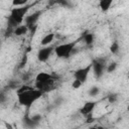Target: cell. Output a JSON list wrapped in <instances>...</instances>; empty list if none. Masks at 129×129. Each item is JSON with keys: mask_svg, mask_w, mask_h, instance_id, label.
Wrapping results in <instances>:
<instances>
[{"mask_svg": "<svg viewBox=\"0 0 129 129\" xmlns=\"http://www.w3.org/2000/svg\"><path fill=\"white\" fill-rule=\"evenodd\" d=\"M82 39V37L74 40V41H70V42H64L61 44H58L54 47V53L58 58H69L71 56V54L73 53L77 43Z\"/></svg>", "mask_w": 129, "mask_h": 129, "instance_id": "3", "label": "cell"}, {"mask_svg": "<svg viewBox=\"0 0 129 129\" xmlns=\"http://www.w3.org/2000/svg\"><path fill=\"white\" fill-rule=\"evenodd\" d=\"M109 49H110V52L113 53V54H117L119 52V49H120V45L117 41H113L111 43V45L109 46Z\"/></svg>", "mask_w": 129, "mask_h": 129, "instance_id": "14", "label": "cell"}, {"mask_svg": "<svg viewBox=\"0 0 129 129\" xmlns=\"http://www.w3.org/2000/svg\"><path fill=\"white\" fill-rule=\"evenodd\" d=\"M40 15H41V11H35L29 15H26V17L24 18V24H26L29 28L36 25Z\"/></svg>", "mask_w": 129, "mask_h": 129, "instance_id": "7", "label": "cell"}, {"mask_svg": "<svg viewBox=\"0 0 129 129\" xmlns=\"http://www.w3.org/2000/svg\"><path fill=\"white\" fill-rule=\"evenodd\" d=\"M82 39H83V41L85 42L86 45L90 46V45H92V44L94 43V41H95V35H94L93 33H91V32H88V33H86V34H84V35L82 36Z\"/></svg>", "mask_w": 129, "mask_h": 129, "instance_id": "13", "label": "cell"}, {"mask_svg": "<svg viewBox=\"0 0 129 129\" xmlns=\"http://www.w3.org/2000/svg\"><path fill=\"white\" fill-rule=\"evenodd\" d=\"M5 125H6V127H7V128H12V126H11V125H9V124H7V123H6Z\"/></svg>", "mask_w": 129, "mask_h": 129, "instance_id": "23", "label": "cell"}, {"mask_svg": "<svg viewBox=\"0 0 129 129\" xmlns=\"http://www.w3.org/2000/svg\"><path fill=\"white\" fill-rule=\"evenodd\" d=\"M27 60H28V56H27V54L25 53V54L22 56V58H21V61H20V63H19V69L24 68L25 64L27 63Z\"/></svg>", "mask_w": 129, "mask_h": 129, "instance_id": "20", "label": "cell"}, {"mask_svg": "<svg viewBox=\"0 0 129 129\" xmlns=\"http://www.w3.org/2000/svg\"><path fill=\"white\" fill-rule=\"evenodd\" d=\"M82 86H83V83H82L81 81L77 80V79H75V80L73 81V83H72V88H73V89H75V90H77V89L81 88Z\"/></svg>", "mask_w": 129, "mask_h": 129, "instance_id": "19", "label": "cell"}, {"mask_svg": "<svg viewBox=\"0 0 129 129\" xmlns=\"http://www.w3.org/2000/svg\"><path fill=\"white\" fill-rule=\"evenodd\" d=\"M54 47L53 45H45V46H42L40 47L38 50H37V60L40 61V62H46L48 60V58L50 57L51 53L54 51Z\"/></svg>", "mask_w": 129, "mask_h": 129, "instance_id": "5", "label": "cell"}, {"mask_svg": "<svg viewBox=\"0 0 129 129\" xmlns=\"http://www.w3.org/2000/svg\"><path fill=\"white\" fill-rule=\"evenodd\" d=\"M127 111L129 112V104H128V106H127Z\"/></svg>", "mask_w": 129, "mask_h": 129, "instance_id": "24", "label": "cell"}, {"mask_svg": "<svg viewBox=\"0 0 129 129\" xmlns=\"http://www.w3.org/2000/svg\"><path fill=\"white\" fill-rule=\"evenodd\" d=\"M91 63H92V71H93L95 77L97 79L102 78L106 71V68H107L105 60L103 58H95V59H93V61Z\"/></svg>", "mask_w": 129, "mask_h": 129, "instance_id": "4", "label": "cell"}, {"mask_svg": "<svg viewBox=\"0 0 129 129\" xmlns=\"http://www.w3.org/2000/svg\"><path fill=\"white\" fill-rule=\"evenodd\" d=\"M117 62H115V61H113V62H111V63H109V64H107V68H106V72L108 73V74H111V73H113V72H115L116 71V69H117Z\"/></svg>", "mask_w": 129, "mask_h": 129, "instance_id": "17", "label": "cell"}, {"mask_svg": "<svg viewBox=\"0 0 129 129\" xmlns=\"http://www.w3.org/2000/svg\"><path fill=\"white\" fill-rule=\"evenodd\" d=\"M29 0H12V6L13 7H18V6H24L27 5Z\"/></svg>", "mask_w": 129, "mask_h": 129, "instance_id": "16", "label": "cell"}, {"mask_svg": "<svg viewBox=\"0 0 129 129\" xmlns=\"http://www.w3.org/2000/svg\"><path fill=\"white\" fill-rule=\"evenodd\" d=\"M117 99H118V97H117L116 94H111V95L108 96V101H109V103H111V104H114V103L117 101Z\"/></svg>", "mask_w": 129, "mask_h": 129, "instance_id": "21", "label": "cell"}, {"mask_svg": "<svg viewBox=\"0 0 129 129\" xmlns=\"http://www.w3.org/2000/svg\"><path fill=\"white\" fill-rule=\"evenodd\" d=\"M53 79H57V76L49 74V73H45V72H40L35 76V82L34 83H43V82H47Z\"/></svg>", "mask_w": 129, "mask_h": 129, "instance_id": "9", "label": "cell"}, {"mask_svg": "<svg viewBox=\"0 0 129 129\" xmlns=\"http://www.w3.org/2000/svg\"><path fill=\"white\" fill-rule=\"evenodd\" d=\"M43 94H44L43 92H41L40 90H38L34 87L31 90L25 91V92L20 93V94H16L17 95V102L19 105L26 107V108H29L37 100H39Z\"/></svg>", "mask_w": 129, "mask_h": 129, "instance_id": "2", "label": "cell"}, {"mask_svg": "<svg viewBox=\"0 0 129 129\" xmlns=\"http://www.w3.org/2000/svg\"><path fill=\"white\" fill-rule=\"evenodd\" d=\"M29 7H30V5H24V6H18V7L12 8L9 16L7 18L8 27H11L14 29L18 25L22 24L24 22V18L27 15Z\"/></svg>", "mask_w": 129, "mask_h": 129, "instance_id": "1", "label": "cell"}, {"mask_svg": "<svg viewBox=\"0 0 129 129\" xmlns=\"http://www.w3.org/2000/svg\"><path fill=\"white\" fill-rule=\"evenodd\" d=\"M100 94V88L99 87H92L89 90V96L91 97H97Z\"/></svg>", "mask_w": 129, "mask_h": 129, "instance_id": "18", "label": "cell"}, {"mask_svg": "<svg viewBox=\"0 0 129 129\" xmlns=\"http://www.w3.org/2000/svg\"><path fill=\"white\" fill-rule=\"evenodd\" d=\"M114 0H99V8L102 12H108Z\"/></svg>", "mask_w": 129, "mask_h": 129, "instance_id": "12", "label": "cell"}, {"mask_svg": "<svg viewBox=\"0 0 129 129\" xmlns=\"http://www.w3.org/2000/svg\"><path fill=\"white\" fill-rule=\"evenodd\" d=\"M91 71H92V63H89V64H87L86 67H83V68H79L78 70H76L74 72V78L81 81L84 84V83H86Z\"/></svg>", "mask_w": 129, "mask_h": 129, "instance_id": "6", "label": "cell"}, {"mask_svg": "<svg viewBox=\"0 0 129 129\" xmlns=\"http://www.w3.org/2000/svg\"><path fill=\"white\" fill-rule=\"evenodd\" d=\"M34 87H32V86H29V85H26V84H24V85H21V86H19L18 87V89L16 90V94H20V93H23V92H25V91H28V90H31V89H33Z\"/></svg>", "mask_w": 129, "mask_h": 129, "instance_id": "15", "label": "cell"}, {"mask_svg": "<svg viewBox=\"0 0 129 129\" xmlns=\"http://www.w3.org/2000/svg\"><path fill=\"white\" fill-rule=\"evenodd\" d=\"M54 37H55V34L53 32H49L47 34H45L41 40H40V44L42 46H45V45H49L53 40H54Z\"/></svg>", "mask_w": 129, "mask_h": 129, "instance_id": "11", "label": "cell"}, {"mask_svg": "<svg viewBox=\"0 0 129 129\" xmlns=\"http://www.w3.org/2000/svg\"><path fill=\"white\" fill-rule=\"evenodd\" d=\"M53 2L56 3V4H59V5H61V6H64V7L70 6V4H69V0H54Z\"/></svg>", "mask_w": 129, "mask_h": 129, "instance_id": "22", "label": "cell"}, {"mask_svg": "<svg viewBox=\"0 0 129 129\" xmlns=\"http://www.w3.org/2000/svg\"><path fill=\"white\" fill-rule=\"evenodd\" d=\"M96 105H97V102H96V101H87V102L83 105V107L80 109V113H81L83 116L87 117V116H89V115L92 114V112L94 111Z\"/></svg>", "mask_w": 129, "mask_h": 129, "instance_id": "8", "label": "cell"}, {"mask_svg": "<svg viewBox=\"0 0 129 129\" xmlns=\"http://www.w3.org/2000/svg\"><path fill=\"white\" fill-rule=\"evenodd\" d=\"M29 30V27L26 25V24H20L18 25L17 27L14 28L13 30V34L16 35V36H22L24 34H26Z\"/></svg>", "mask_w": 129, "mask_h": 129, "instance_id": "10", "label": "cell"}, {"mask_svg": "<svg viewBox=\"0 0 129 129\" xmlns=\"http://www.w3.org/2000/svg\"><path fill=\"white\" fill-rule=\"evenodd\" d=\"M128 80H129V75H128Z\"/></svg>", "mask_w": 129, "mask_h": 129, "instance_id": "25", "label": "cell"}]
</instances>
